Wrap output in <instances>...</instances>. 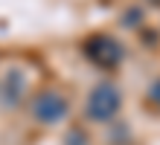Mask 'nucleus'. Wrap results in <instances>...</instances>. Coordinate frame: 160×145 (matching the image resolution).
Returning <instances> with one entry per match:
<instances>
[{
  "instance_id": "nucleus-1",
  "label": "nucleus",
  "mask_w": 160,
  "mask_h": 145,
  "mask_svg": "<svg viewBox=\"0 0 160 145\" xmlns=\"http://www.w3.org/2000/svg\"><path fill=\"white\" fill-rule=\"evenodd\" d=\"M119 104H122V96L114 84H96L90 90L88 96V116L93 122H108V119H114L117 110H119Z\"/></svg>"
},
{
  "instance_id": "nucleus-2",
  "label": "nucleus",
  "mask_w": 160,
  "mask_h": 145,
  "mask_svg": "<svg viewBox=\"0 0 160 145\" xmlns=\"http://www.w3.org/2000/svg\"><path fill=\"white\" fill-rule=\"evenodd\" d=\"M84 52H88V58H90L93 64L105 67V70L117 67V64L122 61V55H125L122 44L114 41V38H108V35H96V38H90V41L84 44Z\"/></svg>"
},
{
  "instance_id": "nucleus-3",
  "label": "nucleus",
  "mask_w": 160,
  "mask_h": 145,
  "mask_svg": "<svg viewBox=\"0 0 160 145\" xmlns=\"http://www.w3.org/2000/svg\"><path fill=\"white\" fill-rule=\"evenodd\" d=\"M32 113H35L38 122L55 125V122H61L64 116H67V99H64L61 93H55V90H47V93H41L38 99H35Z\"/></svg>"
},
{
  "instance_id": "nucleus-4",
  "label": "nucleus",
  "mask_w": 160,
  "mask_h": 145,
  "mask_svg": "<svg viewBox=\"0 0 160 145\" xmlns=\"http://www.w3.org/2000/svg\"><path fill=\"white\" fill-rule=\"evenodd\" d=\"M148 96H152V102H154L157 108H160V81H154V84H152V90H148Z\"/></svg>"
}]
</instances>
